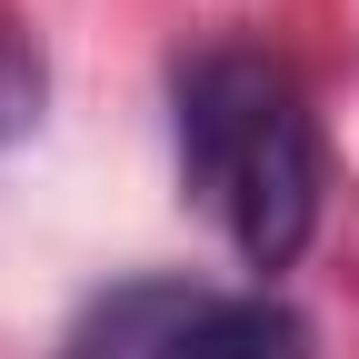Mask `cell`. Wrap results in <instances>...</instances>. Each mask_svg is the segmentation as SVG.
Segmentation results:
<instances>
[{
    "label": "cell",
    "mask_w": 359,
    "mask_h": 359,
    "mask_svg": "<svg viewBox=\"0 0 359 359\" xmlns=\"http://www.w3.org/2000/svg\"><path fill=\"white\" fill-rule=\"evenodd\" d=\"M180 180L250 269H290L320 230V120L259 50H200L180 70Z\"/></svg>",
    "instance_id": "6da1fadb"
},
{
    "label": "cell",
    "mask_w": 359,
    "mask_h": 359,
    "mask_svg": "<svg viewBox=\"0 0 359 359\" xmlns=\"http://www.w3.org/2000/svg\"><path fill=\"white\" fill-rule=\"evenodd\" d=\"M30 120H40V50L20 40V20L0 11V150H11Z\"/></svg>",
    "instance_id": "3957f363"
},
{
    "label": "cell",
    "mask_w": 359,
    "mask_h": 359,
    "mask_svg": "<svg viewBox=\"0 0 359 359\" xmlns=\"http://www.w3.org/2000/svg\"><path fill=\"white\" fill-rule=\"evenodd\" d=\"M60 359H309V320L269 290L120 280L70 320Z\"/></svg>",
    "instance_id": "7a4b0ae2"
}]
</instances>
